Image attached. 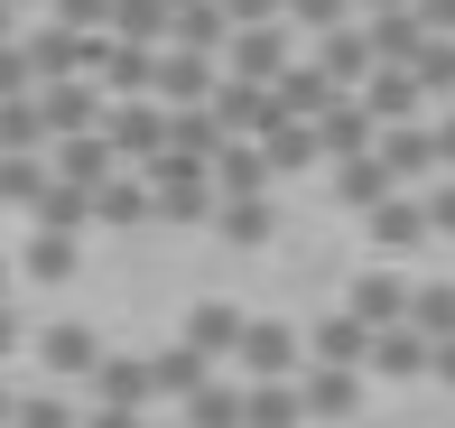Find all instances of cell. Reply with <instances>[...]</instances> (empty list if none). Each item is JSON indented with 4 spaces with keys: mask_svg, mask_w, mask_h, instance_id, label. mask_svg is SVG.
I'll list each match as a JSON object with an SVG mask.
<instances>
[{
    "mask_svg": "<svg viewBox=\"0 0 455 428\" xmlns=\"http://www.w3.org/2000/svg\"><path fill=\"white\" fill-rule=\"evenodd\" d=\"M47 363H56V373H93V335L56 326V335H47Z\"/></svg>",
    "mask_w": 455,
    "mask_h": 428,
    "instance_id": "1",
    "label": "cell"
},
{
    "mask_svg": "<svg viewBox=\"0 0 455 428\" xmlns=\"http://www.w3.org/2000/svg\"><path fill=\"white\" fill-rule=\"evenodd\" d=\"M354 317H363V326H381V317H400V289H390V279H363V298H354Z\"/></svg>",
    "mask_w": 455,
    "mask_h": 428,
    "instance_id": "2",
    "label": "cell"
},
{
    "mask_svg": "<svg viewBox=\"0 0 455 428\" xmlns=\"http://www.w3.org/2000/svg\"><path fill=\"white\" fill-rule=\"evenodd\" d=\"M288 419H298V410H288L279 392H260V400H251V428H288Z\"/></svg>",
    "mask_w": 455,
    "mask_h": 428,
    "instance_id": "6",
    "label": "cell"
},
{
    "mask_svg": "<svg viewBox=\"0 0 455 428\" xmlns=\"http://www.w3.org/2000/svg\"><path fill=\"white\" fill-rule=\"evenodd\" d=\"M0 354H10V317H0Z\"/></svg>",
    "mask_w": 455,
    "mask_h": 428,
    "instance_id": "10",
    "label": "cell"
},
{
    "mask_svg": "<svg viewBox=\"0 0 455 428\" xmlns=\"http://www.w3.org/2000/svg\"><path fill=\"white\" fill-rule=\"evenodd\" d=\"M279 363H288V335L279 326H251V373H279Z\"/></svg>",
    "mask_w": 455,
    "mask_h": 428,
    "instance_id": "3",
    "label": "cell"
},
{
    "mask_svg": "<svg viewBox=\"0 0 455 428\" xmlns=\"http://www.w3.org/2000/svg\"><path fill=\"white\" fill-rule=\"evenodd\" d=\"M419 233V206H381V242H409Z\"/></svg>",
    "mask_w": 455,
    "mask_h": 428,
    "instance_id": "5",
    "label": "cell"
},
{
    "mask_svg": "<svg viewBox=\"0 0 455 428\" xmlns=\"http://www.w3.org/2000/svg\"><path fill=\"white\" fill-rule=\"evenodd\" d=\"M19 428H66V410H56V400H28V410H19Z\"/></svg>",
    "mask_w": 455,
    "mask_h": 428,
    "instance_id": "7",
    "label": "cell"
},
{
    "mask_svg": "<svg viewBox=\"0 0 455 428\" xmlns=\"http://www.w3.org/2000/svg\"><path fill=\"white\" fill-rule=\"evenodd\" d=\"M437 373H446V382H455V344H446V354H437Z\"/></svg>",
    "mask_w": 455,
    "mask_h": 428,
    "instance_id": "8",
    "label": "cell"
},
{
    "mask_svg": "<svg viewBox=\"0 0 455 428\" xmlns=\"http://www.w3.org/2000/svg\"><path fill=\"white\" fill-rule=\"evenodd\" d=\"M371 373H419V335H390L381 354H371Z\"/></svg>",
    "mask_w": 455,
    "mask_h": 428,
    "instance_id": "4",
    "label": "cell"
},
{
    "mask_svg": "<svg viewBox=\"0 0 455 428\" xmlns=\"http://www.w3.org/2000/svg\"><path fill=\"white\" fill-rule=\"evenodd\" d=\"M437 223H455V196H437Z\"/></svg>",
    "mask_w": 455,
    "mask_h": 428,
    "instance_id": "9",
    "label": "cell"
}]
</instances>
